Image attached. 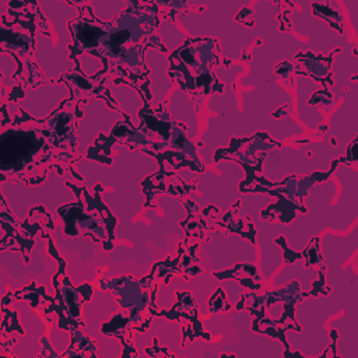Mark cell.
Masks as SVG:
<instances>
[{"instance_id": "obj_1", "label": "cell", "mask_w": 358, "mask_h": 358, "mask_svg": "<svg viewBox=\"0 0 358 358\" xmlns=\"http://www.w3.org/2000/svg\"><path fill=\"white\" fill-rule=\"evenodd\" d=\"M88 98L84 92L70 90V96L46 117H35L24 109L7 112L1 101V179L38 186L55 171L64 182L84 185L83 176L74 169L78 158L76 133Z\"/></svg>"}, {"instance_id": "obj_17", "label": "cell", "mask_w": 358, "mask_h": 358, "mask_svg": "<svg viewBox=\"0 0 358 358\" xmlns=\"http://www.w3.org/2000/svg\"><path fill=\"white\" fill-rule=\"evenodd\" d=\"M241 203L238 201L235 206H232L227 213H224L220 217L218 227H220V234H236L249 242L255 243V236H256V228L252 220L248 217L241 215Z\"/></svg>"}, {"instance_id": "obj_21", "label": "cell", "mask_w": 358, "mask_h": 358, "mask_svg": "<svg viewBox=\"0 0 358 358\" xmlns=\"http://www.w3.org/2000/svg\"><path fill=\"white\" fill-rule=\"evenodd\" d=\"M231 309H232V305L228 302L224 289L218 288L208 299V313L220 315V313H225Z\"/></svg>"}, {"instance_id": "obj_8", "label": "cell", "mask_w": 358, "mask_h": 358, "mask_svg": "<svg viewBox=\"0 0 358 358\" xmlns=\"http://www.w3.org/2000/svg\"><path fill=\"white\" fill-rule=\"evenodd\" d=\"M66 185L73 189L78 200L57 210V215L64 222V235L90 238L103 250H112L116 239V218L102 201V186L96 185L90 192L84 185L69 182Z\"/></svg>"}, {"instance_id": "obj_4", "label": "cell", "mask_w": 358, "mask_h": 358, "mask_svg": "<svg viewBox=\"0 0 358 358\" xmlns=\"http://www.w3.org/2000/svg\"><path fill=\"white\" fill-rule=\"evenodd\" d=\"M0 14L1 53H8L15 64L8 99L18 102L28 88L46 83V76L35 62L36 36H50L49 22L36 1H7Z\"/></svg>"}, {"instance_id": "obj_10", "label": "cell", "mask_w": 358, "mask_h": 358, "mask_svg": "<svg viewBox=\"0 0 358 358\" xmlns=\"http://www.w3.org/2000/svg\"><path fill=\"white\" fill-rule=\"evenodd\" d=\"M0 222H1V252L13 250L21 253L24 263L29 262L31 250L36 243V239L50 236L55 224L50 213L42 207L36 206L29 210L28 215L20 221L14 217L7 206V201L1 196L0 203Z\"/></svg>"}, {"instance_id": "obj_13", "label": "cell", "mask_w": 358, "mask_h": 358, "mask_svg": "<svg viewBox=\"0 0 358 358\" xmlns=\"http://www.w3.org/2000/svg\"><path fill=\"white\" fill-rule=\"evenodd\" d=\"M176 299L169 310H159V317H166L169 320H176L180 323L183 338L182 347L186 345V341H193L194 338L211 340L210 334L203 329V323L199 320V309L193 295L189 291H176Z\"/></svg>"}, {"instance_id": "obj_7", "label": "cell", "mask_w": 358, "mask_h": 358, "mask_svg": "<svg viewBox=\"0 0 358 358\" xmlns=\"http://www.w3.org/2000/svg\"><path fill=\"white\" fill-rule=\"evenodd\" d=\"M306 296H312L310 291H302L298 281H291L285 287L267 291L263 295L250 291L243 294L236 309L250 312L253 317L252 329L255 331L274 337L288 348L285 333L291 329H302L295 319V306Z\"/></svg>"}, {"instance_id": "obj_18", "label": "cell", "mask_w": 358, "mask_h": 358, "mask_svg": "<svg viewBox=\"0 0 358 358\" xmlns=\"http://www.w3.org/2000/svg\"><path fill=\"white\" fill-rule=\"evenodd\" d=\"M220 280H236L250 292H257L262 288V277L257 268L252 264H236L225 271L213 273Z\"/></svg>"}, {"instance_id": "obj_20", "label": "cell", "mask_w": 358, "mask_h": 358, "mask_svg": "<svg viewBox=\"0 0 358 358\" xmlns=\"http://www.w3.org/2000/svg\"><path fill=\"white\" fill-rule=\"evenodd\" d=\"M312 13L323 18L338 34H344V18L340 7L331 1H315L310 4Z\"/></svg>"}, {"instance_id": "obj_19", "label": "cell", "mask_w": 358, "mask_h": 358, "mask_svg": "<svg viewBox=\"0 0 358 358\" xmlns=\"http://www.w3.org/2000/svg\"><path fill=\"white\" fill-rule=\"evenodd\" d=\"M1 352H6L8 348H13L18 338L24 336V330L18 323L17 313L13 306L7 308V303L1 302Z\"/></svg>"}, {"instance_id": "obj_12", "label": "cell", "mask_w": 358, "mask_h": 358, "mask_svg": "<svg viewBox=\"0 0 358 358\" xmlns=\"http://www.w3.org/2000/svg\"><path fill=\"white\" fill-rule=\"evenodd\" d=\"M64 260L60 259L59 271L53 275V285L56 289L55 298L59 305L57 326L69 330L70 333H74L78 324H84L81 317V308L87 299H91L92 288L90 284H84L80 288L73 287L69 281V277L64 274Z\"/></svg>"}, {"instance_id": "obj_5", "label": "cell", "mask_w": 358, "mask_h": 358, "mask_svg": "<svg viewBox=\"0 0 358 358\" xmlns=\"http://www.w3.org/2000/svg\"><path fill=\"white\" fill-rule=\"evenodd\" d=\"M172 277L182 278V267L175 256H169L152 266L151 271L134 278L130 275H120L115 278L95 280L99 288L109 291L123 308V313L129 317V324L133 331L144 333L150 329L151 322L159 313L157 306V292L162 284H168Z\"/></svg>"}, {"instance_id": "obj_14", "label": "cell", "mask_w": 358, "mask_h": 358, "mask_svg": "<svg viewBox=\"0 0 358 358\" xmlns=\"http://www.w3.org/2000/svg\"><path fill=\"white\" fill-rule=\"evenodd\" d=\"M183 204L187 210V217L180 222V227L185 229L187 238L207 243L214 234H220L218 221L221 213L215 206L200 208V206L193 200H183Z\"/></svg>"}, {"instance_id": "obj_16", "label": "cell", "mask_w": 358, "mask_h": 358, "mask_svg": "<svg viewBox=\"0 0 358 358\" xmlns=\"http://www.w3.org/2000/svg\"><path fill=\"white\" fill-rule=\"evenodd\" d=\"M337 52H331L330 55H319L313 52H298L292 60V71L296 76H303L315 80L320 85H323L324 91H330L334 85L331 63L334 55Z\"/></svg>"}, {"instance_id": "obj_11", "label": "cell", "mask_w": 358, "mask_h": 358, "mask_svg": "<svg viewBox=\"0 0 358 358\" xmlns=\"http://www.w3.org/2000/svg\"><path fill=\"white\" fill-rule=\"evenodd\" d=\"M280 147V143L273 140L266 133H256L250 137L232 138L227 147L217 150L214 154V162L235 161L246 172V178L262 173V166L266 154Z\"/></svg>"}, {"instance_id": "obj_3", "label": "cell", "mask_w": 358, "mask_h": 358, "mask_svg": "<svg viewBox=\"0 0 358 358\" xmlns=\"http://www.w3.org/2000/svg\"><path fill=\"white\" fill-rule=\"evenodd\" d=\"M136 92L143 101L137 126L124 113L108 134L98 138L108 143V147L110 143H120L130 150H138L152 157L159 168L203 172L204 165L187 136V127L175 120L164 103L152 101L150 88H137Z\"/></svg>"}, {"instance_id": "obj_22", "label": "cell", "mask_w": 358, "mask_h": 358, "mask_svg": "<svg viewBox=\"0 0 358 358\" xmlns=\"http://www.w3.org/2000/svg\"><path fill=\"white\" fill-rule=\"evenodd\" d=\"M355 144H357V140H354L350 145H348V151H347V155H344V162L345 164H354L355 162Z\"/></svg>"}, {"instance_id": "obj_15", "label": "cell", "mask_w": 358, "mask_h": 358, "mask_svg": "<svg viewBox=\"0 0 358 358\" xmlns=\"http://www.w3.org/2000/svg\"><path fill=\"white\" fill-rule=\"evenodd\" d=\"M197 189V182L190 183L186 182L182 176L176 173L175 169H165L159 168L158 172L148 176L145 180L141 182V190L145 196V207H154V197L162 193H168L176 197H186L193 190Z\"/></svg>"}, {"instance_id": "obj_2", "label": "cell", "mask_w": 358, "mask_h": 358, "mask_svg": "<svg viewBox=\"0 0 358 358\" xmlns=\"http://www.w3.org/2000/svg\"><path fill=\"white\" fill-rule=\"evenodd\" d=\"M162 20H166L164 10L155 1H126V8L117 17L105 21V29L95 49L74 66L77 69L90 59L94 64L91 76L85 78L70 70L59 81L66 83L70 90L102 98L106 105L124 115L106 84H127L133 90L150 88L145 52L148 49L166 52L158 35Z\"/></svg>"}, {"instance_id": "obj_9", "label": "cell", "mask_w": 358, "mask_h": 358, "mask_svg": "<svg viewBox=\"0 0 358 358\" xmlns=\"http://www.w3.org/2000/svg\"><path fill=\"white\" fill-rule=\"evenodd\" d=\"M345 164L344 158L334 161L327 172H315L309 175H291L284 178L281 182H270L262 176V173L255 175L252 178H246L241 182L239 189L242 192H260L268 193L275 197V201L267 206L262 211V218L267 221H280L289 222L298 213H306V207L303 204L305 196L309 189L315 185L326 180L334 169L340 165Z\"/></svg>"}, {"instance_id": "obj_6", "label": "cell", "mask_w": 358, "mask_h": 358, "mask_svg": "<svg viewBox=\"0 0 358 358\" xmlns=\"http://www.w3.org/2000/svg\"><path fill=\"white\" fill-rule=\"evenodd\" d=\"M168 74L194 103L213 94L224 92L217 70L224 62L221 45L215 38H187L169 56Z\"/></svg>"}]
</instances>
